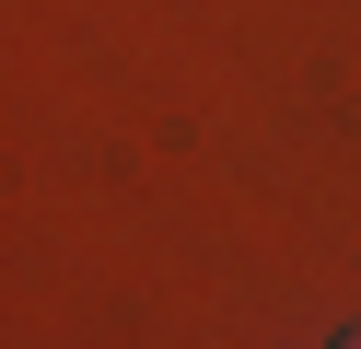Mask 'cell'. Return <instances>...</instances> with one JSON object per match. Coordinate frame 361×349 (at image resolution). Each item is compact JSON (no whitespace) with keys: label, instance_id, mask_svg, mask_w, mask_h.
<instances>
[]
</instances>
